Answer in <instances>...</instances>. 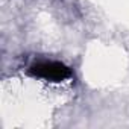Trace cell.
Returning a JSON list of instances; mask_svg holds the SVG:
<instances>
[{
  "label": "cell",
  "instance_id": "obj_1",
  "mask_svg": "<svg viewBox=\"0 0 129 129\" xmlns=\"http://www.w3.org/2000/svg\"><path fill=\"white\" fill-rule=\"evenodd\" d=\"M29 75L38 79H44L49 82H62L73 76L72 70L62 62L58 61H44L37 62L29 69Z\"/></svg>",
  "mask_w": 129,
  "mask_h": 129
}]
</instances>
